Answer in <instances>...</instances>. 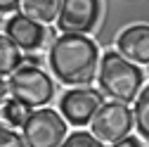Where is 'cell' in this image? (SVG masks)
Wrapping results in <instances>:
<instances>
[{"mask_svg":"<svg viewBox=\"0 0 149 147\" xmlns=\"http://www.w3.org/2000/svg\"><path fill=\"white\" fill-rule=\"evenodd\" d=\"M47 62L62 83L83 85L90 83L97 71V45L83 33H62L54 38Z\"/></svg>","mask_w":149,"mask_h":147,"instance_id":"obj_1","label":"cell"},{"mask_svg":"<svg viewBox=\"0 0 149 147\" xmlns=\"http://www.w3.org/2000/svg\"><path fill=\"white\" fill-rule=\"evenodd\" d=\"M97 81H100V88L109 97L128 104V102L137 100V95L142 93L144 74L135 62L125 60L118 50H109V52H104V57L100 62Z\"/></svg>","mask_w":149,"mask_h":147,"instance_id":"obj_2","label":"cell"},{"mask_svg":"<svg viewBox=\"0 0 149 147\" xmlns=\"http://www.w3.org/2000/svg\"><path fill=\"white\" fill-rule=\"evenodd\" d=\"M10 93L26 107H45L54 95V83L36 64H22L10 76Z\"/></svg>","mask_w":149,"mask_h":147,"instance_id":"obj_3","label":"cell"},{"mask_svg":"<svg viewBox=\"0 0 149 147\" xmlns=\"http://www.w3.org/2000/svg\"><path fill=\"white\" fill-rule=\"evenodd\" d=\"M29 147H59L66 140V121L54 109H33L22 126Z\"/></svg>","mask_w":149,"mask_h":147,"instance_id":"obj_4","label":"cell"},{"mask_svg":"<svg viewBox=\"0 0 149 147\" xmlns=\"http://www.w3.org/2000/svg\"><path fill=\"white\" fill-rule=\"evenodd\" d=\"M133 126L135 114L125 107V102H104L92 119V135H97L102 142H118L128 138Z\"/></svg>","mask_w":149,"mask_h":147,"instance_id":"obj_5","label":"cell"},{"mask_svg":"<svg viewBox=\"0 0 149 147\" xmlns=\"http://www.w3.org/2000/svg\"><path fill=\"white\" fill-rule=\"evenodd\" d=\"M104 104V95L95 88H76L66 90L59 100V112L71 126H85L95 119L100 107Z\"/></svg>","mask_w":149,"mask_h":147,"instance_id":"obj_6","label":"cell"},{"mask_svg":"<svg viewBox=\"0 0 149 147\" xmlns=\"http://www.w3.org/2000/svg\"><path fill=\"white\" fill-rule=\"evenodd\" d=\"M100 0H62V10L57 17V29L62 33H88L97 24Z\"/></svg>","mask_w":149,"mask_h":147,"instance_id":"obj_7","label":"cell"},{"mask_svg":"<svg viewBox=\"0 0 149 147\" xmlns=\"http://www.w3.org/2000/svg\"><path fill=\"white\" fill-rule=\"evenodd\" d=\"M5 33H7L22 50H29V52L43 48L45 41H47V36H50V31H47L40 22L31 19V17L24 14V12L10 17L7 24H5Z\"/></svg>","mask_w":149,"mask_h":147,"instance_id":"obj_8","label":"cell"},{"mask_svg":"<svg viewBox=\"0 0 149 147\" xmlns=\"http://www.w3.org/2000/svg\"><path fill=\"white\" fill-rule=\"evenodd\" d=\"M118 52L135 64H149V26L135 24L118 36Z\"/></svg>","mask_w":149,"mask_h":147,"instance_id":"obj_9","label":"cell"},{"mask_svg":"<svg viewBox=\"0 0 149 147\" xmlns=\"http://www.w3.org/2000/svg\"><path fill=\"white\" fill-rule=\"evenodd\" d=\"M22 10L31 19L40 24H50V22H57L62 0H22Z\"/></svg>","mask_w":149,"mask_h":147,"instance_id":"obj_10","label":"cell"},{"mask_svg":"<svg viewBox=\"0 0 149 147\" xmlns=\"http://www.w3.org/2000/svg\"><path fill=\"white\" fill-rule=\"evenodd\" d=\"M22 48L17 45L7 33H0V76H12L22 66Z\"/></svg>","mask_w":149,"mask_h":147,"instance_id":"obj_11","label":"cell"},{"mask_svg":"<svg viewBox=\"0 0 149 147\" xmlns=\"http://www.w3.org/2000/svg\"><path fill=\"white\" fill-rule=\"evenodd\" d=\"M29 107L22 104L19 100H5L3 104H0V123L7 126V128H22L24 121L29 119Z\"/></svg>","mask_w":149,"mask_h":147,"instance_id":"obj_12","label":"cell"},{"mask_svg":"<svg viewBox=\"0 0 149 147\" xmlns=\"http://www.w3.org/2000/svg\"><path fill=\"white\" fill-rule=\"evenodd\" d=\"M133 114H135V128L144 140H149V85L142 88V93L137 95Z\"/></svg>","mask_w":149,"mask_h":147,"instance_id":"obj_13","label":"cell"},{"mask_svg":"<svg viewBox=\"0 0 149 147\" xmlns=\"http://www.w3.org/2000/svg\"><path fill=\"white\" fill-rule=\"evenodd\" d=\"M59 147H104V142H102L97 135H92V133L76 131V133L66 135V140H64Z\"/></svg>","mask_w":149,"mask_h":147,"instance_id":"obj_14","label":"cell"},{"mask_svg":"<svg viewBox=\"0 0 149 147\" xmlns=\"http://www.w3.org/2000/svg\"><path fill=\"white\" fill-rule=\"evenodd\" d=\"M0 147H29V145H26L24 135L14 133L12 128H7V126L0 123Z\"/></svg>","mask_w":149,"mask_h":147,"instance_id":"obj_15","label":"cell"},{"mask_svg":"<svg viewBox=\"0 0 149 147\" xmlns=\"http://www.w3.org/2000/svg\"><path fill=\"white\" fill-rule=\"evenodd\" d=\"M22 5V0H0V12H14Z\"/></svg>","mask_w":149,"mask_h":147,"instance_id":"obj_16","label":"cell"},{"mask_svg":"<svg viewBox=\"0 0 149 147\" xmlns=\"http://www.w3.org/2000/svg\"><path fill=\"white\" fill-rule=\"evenodd\" d=\"M114 147H142V145H140V140H137V138H130V135H128V138H123V140L114 142Z\"/></svg>","mask_w":149,"mask_h":147,"instance_id":"obj_17","label":"cell"},{"mask_svg":"<svg viewBox=\"0 0 149 147\" xmlns=\"http://www.w3.org/2000/svg\"><path fill=\"white\" fill-rule=\"evenodd\" d=\"M7 90H10V85H7L3 78H0V104L5 102V95H7Z\"/></svg>","mask_w":149,"mask_h":147,"instance_id":"obj_18","label":"cell"}]
</instances>
